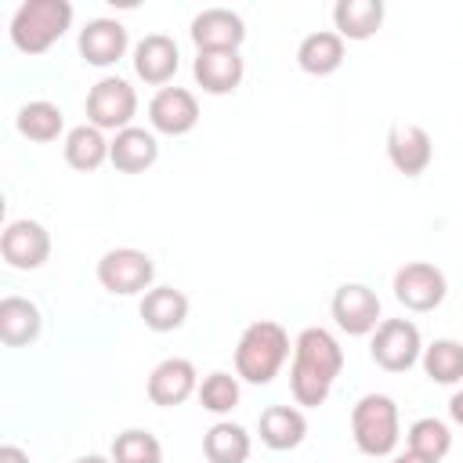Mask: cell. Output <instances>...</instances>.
I'll return each instance as SVG.
<instances>
[{
    "label": "cell",
    "mask_w": 463,
    "mask_h": 463,
    "mask_svg": "<svg viewBox=\"0 0 463 463\" xmlns=\"http://www.w3.org/2000/svg\"><path fill=\"white\" fill-rule=\"evenodd\" d=\"M340 369H344V347L336 344V336L322 326L300 329V336L293 340V365H289L293 402L304 409H318L329 398Z\"/></svg>",
    "instance_id": "1"
},
{
    "label": "cell",
    "mask_w": 463,
    "mask_h": 463,
    "mask_svg": "<svg viewBox=\"0 0 463 463\" xmlns=\"http://www.w3.org/2000/svg\"><path fill=\"white\" fill-rule=\"evenodd\" d=\"M286 358H289V333L271 318L250 322L235 344V376L253 387H264L279 376Z\"/></svg>",
    "instance_id": "2"
},
{
    "label": "cell",
    "mask_w": 463,
    "mask_h": 463,
    "mask_svg": "<svg viewBox=\"0 0 463 463\" xmlns=\"http://www.w3.org/2000/svg\"><path fill=\"white\" fill-rule=\"evenodd\" d=\"M69 25H72V4L69 0H25L11 14L7 33L22 54H43L65 36Z\"/></svg>",
    "instance_id": "3"
},
{
    "label": "cell",
    "mask_w": 463,
    "mask_h": 463,
    "mask_svg": "<svg viewBox=\"0 0 463 463\" xmlns=\"http://www.w3.org/2000/svg\"><path fill=\"white\" fill-rule=\"evenodd\" d=\"M351 438L362 456H391L402 441V420L391 394H362L351 409Z\"/></svg>",
    "instance_id": "4"
},
{
    "label": "cell",
    "mask_w": 463,
    "mask_h": 463,
    "mask_svg": "<svg viewBox=\"0 0 463 463\" xmlns=\"http://www.w3.org/2000/svg\"><path fill=\"white\" fill-rule=\"evenodd\" d=\"M152 279H156V264L145 250L116 246V250L101 253V260H98V282H101V289H109L116 297L148 293Z\"/></svg>",
    "instance_id": "5"
},
{
    "label": "cell",
    "mask_w": 463,
    "mask_h": 463,
    "mask_svg": "<svg viewBox=\"0 0 463 463\" xmlns=\"http://www.w3.org/2000/svg\"><path fill=\"white\" fill-rule=\"evenodd\" d=\"M137 116V90L123 76H105L87 90V119L98 130H127Z\"/></svg>",
    "instance_id": "6"
},
{
    "label": "cell",
    "mask_w": 463,
    "mask_h": 463,
    "mask_svg": "<svg viewBox=\"0 0 463 463\" xmlns=\"http://www.w3.org/2000/svg\"><path fill=\"white\" fill-rule=\"evenodd\" d=\"M369 354L380 369L387 373H405L412 369L420 358H423V340H420V329L416 322L409 318H383L373 333V344H369Z\"/></svg>",
    "instance_id": "7"
},
{
    "label": "cell",
    "mask_w": 463,
    "mask_h": 463,
    "mask_svg": "<svg viewBox=\"0 0 463 463\" xmlns=\"http://www.w3.org/2000/svg\"><path fill=\"white\" fill-rule=\"evenodd\" d=\"M394 300L405 307V311H434L441 307L445 293H449V282H445V271L427 264V260H409L394 271Z\"/></svg>",
    "instance_id": "8"
},
{
    "label": "cell",
    "mask_w": 463,
    "mask_h": 463,
    "mask_svg": "<svg viewBox=\"0 0 463 463\" xmlns=\"http://www.w3.org/2000/svg\"><path fill=\"white\" fill-rule=\"evenodd\" d=\"M329 311H333V322L347 336H369L383 322L380 318V297L365 282H344V286H336V293L329 300Z\"/></svg>",
    "instance_id": "9"
},
{
    "label": "cell",
    "mask_w": 463,
    "mask_h": 463,
    "mask_svg": "<svg viewBox=\"0 0 463 463\" xmlns=\"http://www.w3.org/2000/svg\"><path fill=\"white\" fill-rule=\"evenodd\" d=\"M0 257L7 260V268L14 271H36L47 264L51 257V235L40 221L33 217H22V221H11L0 235Z\"/></svg>",
    "instance_id": "10"
},
{
    "label": "cell",
    "mask_w": 463,
    "mask_h": 463,
    "mask_svg": "<svg viewBox=\"0 0 463 463\" xmlns=\"http://www.w3.org/2000/svg\"><path fill=\"white\" fill-rule=\"evenodd\" d=\"M188 36L195 51H239L246 40V22L232 7H206L192 18Z\"/></svg>",
    "instance_id": "11"
},
{
    "label": "cell",
    "mask_w": 463,
    "mask_h": 463,
    "mask_svg": "<svg viewBox=\"0 0 463 463\" xmlns=\"http://www.w3.org/2000/svg\"><path fill=\"white\" fill-rule=\"evenodd\" d=\"M148 123H152L156 134L184 137L199 123V101H195V94L184 90V87H163V90H156V98L148 101Z\"/></svg>",
    "instance_id": "12"
},
{
    "label": "cell",
    "mask_w": 463,
    "mask_h": 463,
    "mask_svg": "<svg viewBox=\"0 0 463 463\" xmlns=\"http://www.w3.org/2000/svg\"><path fill=\"white\" fill-rule=\"evenodd\" d=\"M387 159L398 174L405 177H420L427 174L430 159H434V141L420 123H391L387 130Z\"/></svg>",
    "instance_id": "13"
},
{
    "label": "cell",
    "mask_w": 463,
    "mask_h": 463,
    "mask_svg": "<svg viewBox=\"0 0 463 463\" xmlns=\"http://www.w3.org/2000/svg\"><path fill=\"white\" fill-rule=\"evenodd\" d=\"M148 402L159 409H174L181 402H188L192 394H199V373L188 358H163L152 373H148Z\"/></svg>",
    "instance_id": "14"
},
{
    "label": "cell",
    "mask_w": 463,
    "mask_h": 463,
    "mask_svg": "<svg viewBox=\"0 0 463 463\" xmlns=\"http://www.w3.org/2000/svg\"><path fill=\"white\" fill-rule=\"evenodd\" d=\"M80 54L87 65L94 69H109L116 65L127 47H130V36H127V25L116 22V18H90L83 29H80V40H76Z\"/></svg>",
    "instance_id": "15"
},
{
    "label": "cell",
    "mask_w": 463,
    "mask_h": 463,
    "mask_svg": "<svg viewBox=\"0 0 463 463\" xmlns=\"http://www.w3.org/2000/svg\"><path fill=\"white\" fill-rule=\"evenodd\" d=\"M177 65H181V51L166 33H148L134 43V72L152 87L163 90L177 76Z\"/></svg>",
    "instance_id": "16"
},
{
    "label": "cell",
    "mask_w": 463,
    "mask_h": 463,
    "mask_svg": "<svg viewBox=\"0 0 463 463\" xmlns=\"http://www.w3.org/2000/svg\"><path fill=\"white\" fill-rule=\"evenodd\" d=\"M242 72H246V65L239 58V51H199L192 61L195 83L213 98L232 94L242 83Z\"/></svg>",
    "instance_id": "17"
},
{
    "label": "cell",
    "mask_w": 463,
    "mask_h": 463,
    "mask_svg": "<svg viewBox=\"0 0 463 463\" xmlns=\"http://www.w3.org/2000/svg\"><path fill=\"white\" fill-rule=\"evenodd\" d=\"M159 159V141L152 130L145 127H127L112 137L109 145V163L119 170V174H141L148 170L152 163Z\"/></svg>",
    "instance_id": "18"
},
{
    "label": "cell",
    "mask_w": 463,
    "mask_h": 463,
    "mask_svg": "<svg viewBox=\"0 0 463 463\" xmlns=\"http://www.w3.org/2000/svg\"><path fill=\"white\" fill-rule=\"evenodd\" d=\"M383 0H336L333 4V33L340 40H369L383 25Z\"/></svg>",
    "instance_id": "19"
},
{
    "label": "cell",
    "mask_w": 463,
    "mask_h": 463,
    "mask_svg": "<svg viewBox=\"0 0 463 463\" xmlns=\"http://www.w3.org/2000/svg\"><path fill=\"white\" fill-rule=\"evenodd\" d=\"M141 318L152 333H174L184 326L188 318V297L174 286H152L145 297H141Z\"/></svg>",
    "instance_id": "20"
},
{
    "label": "cell",
    "mask_w": 463,
    "mask_h": 463,
    "mask_svg": "<svg viewBox=\"0 0 463 463\" xmlns=\"http://www.w3.org/2000/svg\"><path fill=\"white\" fill-rule=\"evenodd\" d=\"M260 441L275 452H289L307 438V420L297 405H268L260 412Z\"/></svg>",
    "instance_id": "21"
},
{
    "label": "cell",
    "mask_w": 463,
    "mask_h": 463,
    "mask_svg": "<svg viewBox=\"0 0 463 463\" xmlns=\"http://www.w3.org/2000/svg\"><path fill=\"white\" fill-rule=\"evenodd\" d=\"M43 329V315L33 300L25 297H4L0 300V340L7 347H25L40 336Z\"/></svg>",
    "instance_id": "22"
},
{
    "label": "cell",
    "mask_w": 463,
    "mask_h": 463,
    "mask_svg": "<svg viewBox=\"0 0 463 463\" xmlns=\"http://www.w3.org/2000/svg\"><path fill=\"white\" fill-rule=\"evenodd\" d=\"M297 65L307 76H333L344 65V40L333 29H318L307 33L297 47Z\"/></svg>",
    "instance_id": "23"
},
{
    "label": "cell",
    "mask_w": 463,
    "mask_h": 463,
    "mask_svg": "<svg viewBox=\"0 0 463 463\" xmlns=\"http://www.w3.org/2000/svg\"><path fill=\"white\" fill-rule=\"evenodd\" d=\"M109 145L112 141H105V130H98L90 123H80V127H72L65 134V145L61 148H65V163L72 170L90 174V170H98L109 159Z\"/></svg>",
    "instance_id": "24"
},
{
    "label": "cell",
    "mask_w": 463,
    "mask_h": 463,
    "mask_svg": "<svg viewBox=\"0 0 463 463\" xmlns=\"http://www.w3.org/2000/svg\"><path fill=\"white\" fill-rule=\"evenodd\" d=\"M250 449H253V441H250L246 427H239L232 420H221L203 434V456L210 463H246Z\"/></svg>",
    "instance_id": "25"
},
{
    "label": "cell",
    "mask_w": 463,
    "mask_h": 463,
    "mask_svg": "<svg viewBox=\"0 0 463 463\" xmlns=\"http://www.w3.org/2000/svg\"><path fill=\"white\" fill-rule=\"evenodd\" d=\"M14 127H18L22 137L47 145V141H58V134L65 130V112H61L54 101L36 98V101H25V105L18 109Z\"/></svg>",
    "instance_id": "26"
},
{
    "label": "cell",
    "mask_w": 463,
    "mask_h": 463,
    "mask_svg": "<svg viewBox=\"0 0 463 463\" xmlns=\"http://www.w3.org/2000/svg\"><path fill=\"white\" fill-rule=\"evenodd\" d=\"M423 373L430 383H441V387H452L463 380V344L459 340H434L430 347H423V358H420Z\"/></svg>",
    "instance_id": "27"
},
{
    "label": "cell",
    "mask_w": 463,
    "mask_h": 463,
    "mask_svg": "<svg viewBox=\"0 0 463 463\" xmlns=\"http://www.w3.org/2000/svg\"><path fill=\"white\" fill-rule=\"evenodd\" d=\"M405 441H409V452L427 456V459H438V463H441V459L449 456V449H452L449 427H445L441 420H434V416L416 420V423L405 430Z\"/></svg>",
    "instance_id": "28"
},
{
    "label": "cell",
    "mask_w": 463,
    "mask_h": 463,
    "mask_svg": "<svg viewBox=\"0 0 463 463\" xmlns=\"http://www.w3.org/2000/svg\"><path fill=\"white\" fill-rule=\"evenodd\" d=\"M112 463H163V445L156 434L130 427L123 434H116L112 441Z\"/></svg>",
    "instance_id": "29"
},
{
    "label": "cell",
    "mask_w": 463,
    "mask_h": 463,
    "mask_svg": "<svg viewBox=\"0 0 463 463\" xmlns=\"http://www.w3.org/2000/svg\"><path fill=\"white\" fill-rule=\"evenodd\" d=\"M239 394H242L239 376L221 373V369L210 373V376H203V383H199V405L206 412H213V416H228L239 405Z\"/></svg>",
    "instance_id": "30"
},
{
    "label": "cell",
    "mask_w": 463,
    "mask_h": 463,
    "mask_svg": "<svg viewBox=\"0 0 463 463\" xmlns=\"http://www.w3.org/2000/svg\"><path fill=\"white\" fill-rule=\"evenodd\" d=\"M0 463H29V456H25L18 445H4V449H0Z\"/></svg>",
    "instance_id": "31"
},
{
    "label": "cell",
    "mask_w": 463,
    "mask_h": 463,
    "mask_svg": "<svg viewBox=\"0 0 463 463\" xmlns=\"http://www.w3.org/2000/svg\"><path fill=\"white\" fill-rule=\"evenodd\" d=\"M449 416H452V423L463 427V391H456V394L449 398Z\"/></svg>",
    "instance_id": "32"
},
{
    "label": "cell",
    "mask_w": 463,
    "mask_h": 463,
    "mask_svg": "<svg viewBox=\"0 0 463 463\" xmlns=\"http://www.w3.org/2000/svg\"><path fill=\"white\" fill-rule=\"evenodd\" d=\"M394 463H438V459H427V456H416V452H402V456H394Z\"/></svg>",
    "instance_id": "33"
},
{
    "label": "cell",
    "mask_w": 463,
    "mask_h": 463,
    "mask_svg": "<svg viewBox=\"0 0 463 463\" xmlns=\"http://www.w3.org/2000/svg\"><path fill=\"white\" fill-rule=\"evenodd\" d=\"M72 463H112V456H98V452H90V456H80V459H72Z\"/></svg>",
    "instance_id": "34"
}]
</instances>
